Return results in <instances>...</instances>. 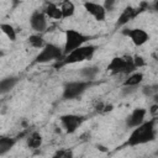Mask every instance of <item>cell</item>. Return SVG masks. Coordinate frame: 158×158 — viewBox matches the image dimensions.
<instances>
[{"instance_id": "cell-1", "label": "cell", "mask_w": 158, "mask_h": 158, "mask_svg": "<svg viewBox=\"0 0 158 158\" xmlns=\"http://www.w3.org/2000/svg\"><path fill=\"white\" fill-rule=\"evenodd\" d=\"M156 139V122L154 120L144 121L138 127L133 128L130 133L126 144L130 147H136L153 142Z\"/></svg>"}, {"instance_id": "cell-2", "label": "cell", "mask_w": 158, "mask_h": 158, "mask_svg": "<svg viewBox=\"0 0 158 158\" xmlns=\"http://www.w3.org/2000/svg\"><path fill=\"white\" fill-rule=\"evenodd\" d=\"M96 51V46L94 44H84L83 47H79L78 49L73 51L68 56L63 58L60 63H57L56 67L60 65H67V64H75V63H81L85 60H90Z\"/></svg>"}, {"instance_id": "cell-3", "label": "cell", "mask_w": 158, "mask_h": 158, "mask_svg": "<svg viewBox=\"0 0 158 158\" xmlns=\"http://www.w3.org/2000/svg\"><path fill=\"white\" fill-rule=\"evenodd\" d=\"M106 69L112 74H132L137 69L133 63V57L131 56H120L114 57L107 64Z\"/></svg>"}, {"instance_id": "cell-4", "label": "cell", "mask_w": 158, "mask_h": 158, "mask_svg": "<svg viewBox=\"0 0 158 158\" xmlns=\"http://www.w3.org/2000/svg\"><path fill=\"white\" fill-rule=\"evenodd\" d=\"M65 36V41H64V47H63V52H64V57L68 56L69 53H72L73 51L78 49L79 47H83L84 43H86L91 37L88 35H84L77 30L69 28L65 30L64 32Z\"/></svg>"}, {"instance_id": "cell-5", "label": "cell", "mask_w": 158, "mask_h": 158, "mask_svg": "<svg viewBox=\"0 0 158 158\" xmlns=\"http://www.w3.org/2000/svg\"><path fill=\"white\" fill-rule=\"evenodd\" d=\"M93 81L88 80H74V81H67L63 85L62 98L64 100H75L80 98L90 86Z\"/></svg>"}, {"instance_id": "cell-6", "label": "cell", "mask_w": 158, "mask_h": 158, "mask_svg": "<svg viewBox=\"0 0 158 158\" xmlns=\"http://www.w3.org/2000/svg\"><path fill=\"white\" fill-rule=\"evenodd\" d=\"M63 58H64L63 48H60L54 43H47L36 56L33 63H48L53 60H57L59 63L63 60Z\"/></svg>"}, {"instance_id": "cell-7", "label": "cell", "mask_w": 158, "mask_h": 158, "mask_svg": "<svg viewBox=\"0 0 158 158\" xmlns=\"http://www.w3.org/2000/svg\"><path fill=\"white\" fill-rule=\"evenodd\" d=\"M59 121L67 133H74L79 128V126L83 123L84 117L74 114H65L59 117Z\"/></svg>"}, {"instance_id": "cell-8", "label": "cell", "mask_w": 158, "mask_h": 158, "mask_svg": "<svg viewBox=\"0 0 158 158\" xmlns=\"http://www.w3.org/2000/svg\"><path fill=\"white\" fill-rule=\"evenodd\" d=\"M30 26L35 32L42 33L48 27V17L46 16V14L43 11L36 10L30 16Z\"/></svg>"}, {"instance_id": "cell-9", "label": "cell", "mask_w": 158, "mask_h": 158, "mask_svg": "<svg viewBox=\"0 0 158 158\" xmlns=\"http://www.w3.org/2000/svg\"><path fill=\"white\" fill-rule=\"evenodd\" d=\"M122 33L127 37H130V40L132 41V43L136 47H141L144 43L148 42L149 40V35L148 32H146L143 28H126L122 31Z\"/></svg>"}, {"instance_id": "cell-10", "label": "cell", "mask_w": 158, "mask_h": 158, "mask_svg": "<svg viewBox=\"0 0 158 158\" xmlns=\"http://www.w3.org/2000/svg\"><path fill=\"white\" fill-rule=\"evenodd\" d=\"M84 9L86 10V12L89 15H91L96 21H105L106 19V10L104 7V5L98 4V2H93V1H85L83 2Z\"/></svg>"}, {"instance_id": "cell-11", "label": "cell", "mask_w": 158, "mask_h": 158, "mask_svg": "<svg viewBox=\"0 0 158 158\" xmlns=\"http://www.w3.org/2000/svg\"><path fill=\"white\" fill-rule=\"evenodd\" d=\"M147 115V110L143 107H136L132 110V112L127 116L126 118V126L130 128H136L139 125H142L144 122Z\"/></svg>"}, {"instance_id": "cell-12", "label": "cell", "mask_w": 158, "mask_h": 158, "mask_svg": "<svg viewBox=\"0 0 158 158\" xmlns=\"http://www.w3.org/2000/svg\"><path fill=\"white\" fill-rule=\"evenodd\" d=\"M141 11H143V10H142V9H135V7H132V6L125 7V10L121 12V15L118 16V19H117V21H116L115 27H116V28H120V27L125 26V25L128 23L133 17H136V15H137L138 12H141Z\"/></svg>"}, {"instance_id": "cell-13", "label": "cell", "mask_w": 158, "mask_h": 158, "mask_svg": "<svg viewBox=\"0 0 158 158\" xmlns=\"http://www.w3.org/2000/svg\"><path fill=\"white\" fill-rule=\"evenodd\" d=\"M43 12L46 14V16L48 19H53V20H60V19H63L60 6H58L54 2H46L44 4Z\"/></svg>"}, {"instance_id": "cell-14", "label": "cell", "mask_w": 158, "mask_h": 158, "mask_svg": "<svg viewBox=\"0 0 158 158\" xmlns=\"http://www.w3.org/2000/svg\"><path fill=\"white\" fill-rule=\"evenodd\" d=\"M20 81V78L16 77V75H11V77H6L4 79H1L0 81V94L4 95V94H7L9 91H11L16 84Z\"/></svg>"}, {"instance_id": "cell-15", "label": "cell", "mask_w": 158, "mask_h": 158, "mask_svg": "<svg viewBox=\"0 0 158 158\" xmlns=\"http://www.w3.org/2000/svg\"><path fill=\"white\" fill-rule=\"evenodd\" d=\"M42 143H43V137H42V135H41L40 132H37V131L31 132V133L27 136V138H26V144H27V147L31 148V149H37V148H40V147L42 146Z\"/></svg>"}, {"instance_id": "cell-16", "label": "cell", "mask_w": 158, "mask_h": 158, "mask_svg": "<svg viewBox=\"0 0 158 158\" xmlns=\"http://www.w3.org/2000/svg\"><path fill=\"white\" fill-rule=\"evenodd\" d=\"M99 70H100L99 67H96V65H89V67L81 68L80 72H79V75H80L81 78H84V80L93 81V80L98 77Z\"/></svg>"}, {"instance_id": "cell-17", "label": "cell", "mask_w": 158, "mask_h": 158, "mask_svg": "<svg viewBox=\"0 0 158 158\" xmlns=\"http://www.w3.org/2000/svg\"><path fill=\"white\" fill-rule=\"evenodd\" d=\"M143 79H144V77H143V74H142L141 72H135V73L130 74V75L123 80L122 86H137V88H138V85L142 84Z\"/></svg>"}, {"instance_id": "cell-18", "label": "cell", "mask_w": 158, "mask_h": 158, "mask_svg": "<svg viewBox=\"0 0 158 158\" xmlns=\"http://www.w3.org/2000/svg\"><path fill=\"white\" fill-rule=\"evenodd\" d=\"M15 144H16V138L1 136L0 137V156H5L7 152H10Z\"/></svg>"}, {"instance_id": "cell-19", "label": "cell", "mask_w": 158, "mask_h": 158, "mask_svg": "<svg viewBox=\"0 0 158 158\" xmlns=\"http://www.w3.org/2000/svg\"><path fill=\"white\" fill-rule=\"evenodd\" d=\"M60 10H62V15H63V19H68V17H72L75 12V5L74 2L69 1V0H65L63 2H60Z\"/></svg>"}, {"instance_id": "cell-20", "label": "cell", "mask_w": 158, "mask_h": 158, "mask_svg": "<svg viewBox=\"0 0 158 158\" xmlns=\"http://www.w3.org/2000/svg\"><path fill=\"white\" fill-rule=\"evenodd\" d=\"M27 42H28V44L31 46V47H33V48H37V49H42L47 43L44 42V40H43V37L40 35V33H35V35H31V36H28V38H27Z\"/></svg>"}, {"instance_id": "cell-21", "label": "cell", "mask_w": 158, "mask_h": 158, "mask_svg": "<svg viewBox=\"0 0 158 158\" xmlns=\"http://www.w3.org/2000/svg\"><path fill=\"white\" fill-rule=\"evenodd\" d=\"M0 28L2 31V33L10 40V41H16V30L14 28V26H11L10 23H1Z\"/></svg>"}, {"instance_id": "cell-22", "label": "cell", "mask_w": 158, "mask_h": 158, "mask_svg": "<svg viewBox=\"0 0 158 158\" xmlns=\"http://www.w3.org/2000/svg\"><path fill=\"white\" fill-rule=\"evenodd\" d=\"M52 158H74V153L70 148H62V149L56 151Z\"/></svg>"}, {"instance_id": "cell-23", "label": "cell", "mask_w": 158, "mask_h": 158, "mask_svg": "<svg viewBox=\"0 0 158 158\" xmlns=\"http://www.w3.org/2000/svg\"><path fill=\"white\" fill-rule=\"evenodd\" d=\"M142 93H143V95L152 98L153 95L158 94V84H149V85L142 86Z\"/></svg>"}, {"instance_id": "cell-24", "label": "cell", "mask_w": 158, "mask_h": 158, "mask_svg": "<svg viewBox=\"0 0 158 158\" xmlns=\"http://www.w3.org/2000/svg\"><path fill=\"white\" fill-rule=\"evenodd\" d=\"M95 110H96V112H99V114H105V112L112 110V105H107V104L100 101V102H98V104L95 105Z\"/></svg>"}, {"instance_id": "cell-25", "label": "cell", "mask_w": 158, "mask_h": 158, "mask_svg": "<svg viewBox=\"0 0 158 158\" xmlns=\"http://www.w3.org/2000/svg\"><path fill=\"white\" fill-rule=\"evenodd\" d=\"M135 91H137V86H122L121 88V94L127 96V95H131L133 94Z\"/></svg>"}, {"instance_id": "cell-26", "label": "cell", "mask_w": 158, "mask_h": 158, "mask_svg": "<svg viewBox=\"0 0 158 158\" xmlns=\"http://www.w3.org/2000/svg\"><path fill=\"white\" fill-rule=\"evenodd\" d=\"M133 63H135V65H136L137 69L146 65V62H144V59H143L141 56H135V57H133Z\"/></svg>"}, {"instance_id": "cell-27", "label": "cell", "mask_w": 158, "mask_h": 158, "mask_svg": "<svg viewBox=\"0 0 158 158\" xmlns=\"http://www.w3.org/2000/svg\"><path fill=\"white\" fill-rule=\"evenodd\" d=\"M149 112H151L152 116H157V115H158V105L153 104V105L151 106V109H149Z\"/></svg>"}, {"instance_id": "cell-28", "label": "cell", "mask_w": 158, "mask_h": 158, "mask_svg": "<svg viewBox=\"0 0 158 158\" xmlns=\"http://www.w3.org/2000/svg\"><path fill=\"white\" fill-rule=\"evenodd\" d=\"M115 5V2L114 1H105V4H104V7H105V10L107 11V10H111V7Z\"/></svg>"}, {"instance_id": "cell-29", "label": "cell", "mask_w": 158, "mask_h": 158, "mask_svg": "<svg viewBox=\"0 0 158 158\" xmlns=\"http://www.w3.org/2000/svg\"><path fill=\"white\" fill-rule=\"evenodd\" d=\"M152 10L158 12V0H157V1H154V2L152 4Z\"/></svg>"}, {"instance_id": "cell-30", "label": "cell", "mask_w": 158, "mask_h": 158, "mask_svg": "<svg viewBox=\"0 0 158 158\" xmlns=\"http://www.w3.org/2000/svg\"><path fill=\"white\" fill-rule=\"evenodd\" d=\"M152 100H153V102H154L156 105H158V94L153 95V96H152Z\"/></svg>"}]
</instances>
